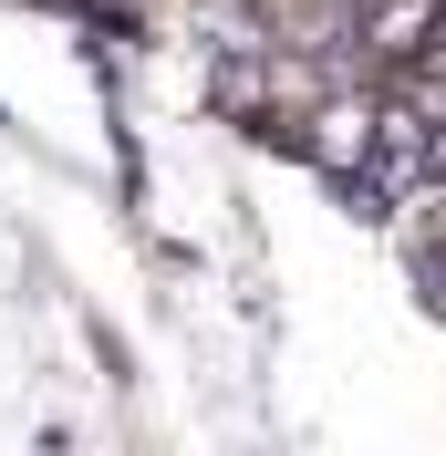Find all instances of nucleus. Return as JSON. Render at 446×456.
<instances>
[{
    "label": "nucleus",
    "instance_id": "1",
    "mask_svg": "<svg viewBox=\"0 0 446 456\" xmlns=\"http://www.w3.org/2000/svg\"><path fill=\"white\" fill-rule=\"evenodd\" d=\"M353 21H363V62H374V73H405V62L436 53L446 0H353Z\"/></svg>",
    "mask_w": 446,
    "mask_h": 456
}]
</instances>
